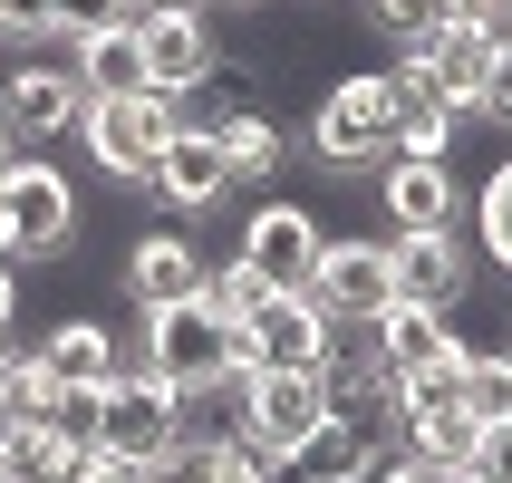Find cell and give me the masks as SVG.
Here are the masks:
<instances>
[{
	"label": "cell",
	"mask_w": 512,
	"mask_h": 483,
	"mask_svg": "<svg viewBox=\"0 0 512 483\" xmlns=\"http://www.w3.org/2000/svg\"><path fill=\"white\" fill-rule=\"evenodd\" d=\"M0 39H58L49 0H0Z\"/></svg>",
	"instance_id": "28"
},
{
	"label": "cell",
	"mask_w": 512,
	"mask_h": 483,
	"mask_svg": "<svg viewBox=\"0 0 512 483\" xmlns=\"http://www.w3.org/2000/svg\"><path fill=\"white\" fill-rule=\"evenodd\" d=\"M387 261H397V300H406V310L455 319L464 290H474V242H464V232H397Z\"/></svg>",
	"instance_id": "10"
},
{
	"label": "cell",
	"mask_w": 512,
	"mask_h": 483,
	"mask_svg": "<svg viewBox=\"0 0 512 483\" xmlns=\"http://www.w3.org/2000/svg\"><path fill=\"white\" fill-rule=\"evenodd\" d=\"M377 348H387V387H464V358H474V339H464L455 319H435V310H387L377 319Z\"/></svg>",
	"instance_id": "9"
},
{
	"label": "cell",
	"mask_w": 512,
	"mask_h": 483,
	"mask_svg": "<svg viewBox=\"0 0 512 483\" xmlns=\"http://www.w3.org/2000/svg\"><path fill=\"white\" fill-rule=\"evenodd\" d=\"M0 435H10V358H0Z\"/></svg>",
	"instance_id": "32"
},
{
	"label": "cell",
	"mask_w": 512,
	"mask_h": 483,
	"mask_svg": "<svg viewBox=\"0 0 512 483\" xmlns=\"http://www.w3.org/2000/svg\"><path fill=\"white\" fill-rule=\"evenodd\" d=\"M39 368L58 377V387H107L116 368H126V348H116V329H97V319H58L49 339L29 348Z\"/></svg>",
	"instance_id": "17"
},
{
	"label": "cell",
	"mask_w": 512,
	"mask_h": 483,
	"mask_svg": "<svg viewBox=\"0 0 512 483\" xmlns=\"http://www.w3.org/2000/svg\"><path fill=\"white\" fill-rule=\"evenodd\" d=\"M87 483H155V464H116V455H97V474Z\"/></svg>",
	"instance_id": "30"
},
{
	"label": "cell",
	"mask_w": 512,
	"mask_h": 483,
	"mask_svg": "<svg viewBox=\"0 0 512 483\" xmlns=\"http://www.w3.org/2000/svg\"><path fill=\"white\" fill-rule=\"evenodd\" d=\"M310 300L329 319H387L397 310V261H387V242L329 232V242H319V271H310Z\"/></svg>",
	"instance_id": "7"
},
{
	"label": "cell",
	"mask_w": 512,
	"mask_h": 483,
	"mask_svg": "<svg viewBox=\"0 0 512 483\" xmlns=\"http://www.w3.org/2000/svg\"><path fill=\"white\" fill-rule=\"evenodd\" d=\"M145 377H165L174 397H203L213 377L242 368V329H232L213 300H174V310H145V348H136Z\"/></svg>",
	"instance_id": "1"
},
{
	"label": "cell",
	"mask_w": 512,
	"mask_h": 483,
	"mask_svg": "<svg viewBox=\"0 0 512 483\" xmlns=\"http://www.w3.org/2000/svg\"><path fill=\"white\" fill-rule=\"evenodd\" d=\"M464 406H474V426H493V416H512V348H474L464 358Z\"/></svg>",
	"instance_id": "22"
},
{
	"label": "cell",
	"mask_w": 512,
	"mask_h": 483,
	"mask_svg": "<svg viewBox=\"0 0 512 483\" xmlns=\"http://www.w3.org/2000/svg\"><path fill=\"white\" fill-rule=\"evenodd\" d=\"M68 78L87 87V97H136L145 87V49H136V20H107V29H87V39H68Z\"/></svg>",
	"instance_id": "18"
},
{
	"label": "cell",
	"mask_w": 512,
	"mask_h": 483,
	"mask_svg": "<svg viewBox=\"0 0 512 483\" xmlns=\"http://www.w3.org/2000/svg\"><path fill=\"white\" fill-rule=\"evenodd\" d=\"M493 49H503L493 29H435V39H426L416 58L435 68L445 107H455V116H474V97H484V78H493Z\"/></svg>",
	"instance_id": "19"
},
{
	"label": "cell",
	"mask_w": 512,
	"mask_h": 483,
	"mask_svg": "<svg viewBox=\"0 0 512 483\" xmlns=\"http://www.w3.org/2000/svg\"><path fill=\"white\" fill-rule=\"evenodd\" d=\"M165 10H203V0H126V20H165Z\"/></svg>",
	"instance_id": "31"
},
{
	"label": "cell",
	"mask_w": 512,
	"mask_h": 483,
	"mask_svg": "<svg viewBox=\"0 0 512 483\" xmlns=\"http://www.w3.org/2000/svg\"><path fill=\"white\" fill-rule=\"evenodd\" d=\"M78 116H87V87L68 68H49V58H29V68L0 78V136H10V155H49Z\"/></svg>",
	"instance_id": "8"
},
{
	"label": "cell",
	"mask_w": 512,
	"mask_h": 483,
	"mask_svg": "<svg viewBox=\"0 0 512 483\" xmlns=\"http://www.w3.org/2000/svg\"><path fill=\"white\" fill-rule=\"evenodd\" d=\"M377 203L397 232H455L464 223V184L455 165H377Z\"/></svg>",
	"instance_id": "15"
},
{
	"label": "cell",
	"mask_w": 512,
	"mask_h": 483,
	"mask_svg": "<svg viewBox=\"0 0 512 483\" xmlns=\"http://www.w3.org/2000/svg\"><path fill=\"white\" fill-rule=\"evenodd\" d=\"M223 10H252V0H223Z\"/></svg>",
	"instance_id": "35"
},
{
	"label": "cell",
	"mask_w": 512,
	"mask_h": 483,
	"mask_svg": "<svg viewBox=\"0 0 512 483\" xmlns=\"http://www.w3.org/2000/svg\"><path fill=\"white\" fill-rule=\"evenodd\" d=\"M319 213L310 203H290V194H271V203H252V223H242V261H252L271 290H310V271H319Z\"/></svg>",
	"instance_id": "11"
},
{
	"label": "cell",
	"mask_w": 512,
	"mask_h": 483,
	"mask_svg": "<svg viewBox=\"0 0 512 483\" xmlns=\"http://www.w3.org/2000/svg\"><path fill=\"white\" fill-rule=\"evenodd\" d=\"M474 252L512 271V155L484 174V194H474Z\"/></svg>",
	"instance_id": "21"
},
{
	"label": "cell",
	"mask_w": 512,
	"mask_h": 483,
	"mask_svg": "<svg viewBox=\"0 0 512 483\" xmlns=\"http://www.w3.org/2000/svg\"><path fill=\"white\" fill-rule=\"evenodd\" d=\"M445 29H503V0H435Z\"/></svg>",
	"instance_id": "29"
},
{
	"label": "cell",
	"mask_w": 512,
	"mask_h": 483,
	"mask_svg": "<svg viewBox=\"0 0 512 483\" xmlns=\"http://www.w3.org/2000/svg\"><path fill=\"white\" fill-rule=\"evenodd\" d=\"M0 232H10V261H58L78 242V184L49 155H10V174H0Z\"/></svg>",
	"instance_id": "5"
},
{
	"label": "cell",
	"mask_w": 512,
	"mask_h": 483,
	"mask_svg": "<svg viewBox=\"0 0 512 483\" xmlns=\"http://www.w3.org/2000/svg\"><path fill=\"white\" fill-rule=\"evenodd\" d=\"M213 145H223V165H232V184H261V174H281V155H290V136L271 126V116H232V126H213Z\"/></svg>",
	"instance_id": "20"
},
{
	"label": "cell",
	"mask_w": 512,
	"mask_h": 483,
	"mask_svg": "<svg viewBox=\"0 0 512 483\" xmlns=\"http://www.w3.org/2000/svg\"><path fill=\"white\" fill-rule=\"evenodd\" d=\"M474 116H493V126H512V39L493 49V78H484V97H474Z\"/></svg>",
	"instance_id": "27"
},
{
	"label": "cell",
	"mask_w": 512,
	"mask_h": 483,
	"mask_svg": "<svg viewBox=\"0 0 512 483\" xmlns=\"http://www.w3.org/2000/svg\"><path fill=\"white\" fill-rule=\"evenodd\" d=\"M368 29H387L397 49H426L445 20H435V0H368Z\"/></svg>",
	"instance_id": "24"
},
{
	"label": "cell",
	"mask_w": 512,
	"mask_h": 483,
	"mask_svg": "<svg viewBox=\"0 0 512 483\" xmlns=\"http://www.w3.org/2000/svg\"><path fill=\"white\" fill-rule=\"evenodd\" d=\"M49 20H58V39H87V29L126 20V0H49Z\"/></svg>",
	"instance_id": "26"
},
{
	"label": "cell",
	"mask_w": 512,
	"mask_h": 483,
	"mask_svg": "<svg viewBox=\"0 0 512 483\" xmlns=\"http://www.w3.org/2000/svg\"><path fill=\"white\" fill-rule=\"evenodd\" d=\"M78 136H87V155H97V174H107L116 194H145L155 155L174 145V97H155V87H136V97H87Z\"/></svg>",
	"instance_id": "3"
},
{
	"label": "cell",
	"mask_w": 512,
	"mask_h": 483,
	"mask_svg": "<svg viewBox=\"0 0 512 483\" xmlns=\"http://www.w3.org/2000/svg\"><path fill=\"white\" fill-rule=\"evenodd\" d=\"M435 483H474V474H464V464H435Z\"/></svg>",
	"instance_id": "33"
},
{
	"label": "cell",
	"mask_w": 512,
	"mask_h": 483,
	"mask_svg": "<svg viewBox=\"0 0 512 483\" xmlns=\"http://www.w3.org/2000/svg\"><path fill=\"white\" fill-rule=\"evenodd\" d=\"M329 426V377L319 368H252L242 387V435H252L271 464H300Z\"/></svg>",
	"instance_id": "6"
},
{
	"label": "cell",
	"mask_w": 512,
	"mask_h": 483,
	"mask_svg": "<svg viewBox=\"0 0 512 483\" xmlns=\"http://www.w3.org/2000/svg\"><path fill=\"white\" fill-rule=\"evenodd\" d=\"M0 174H10V136H0Z\"/></svg>",
	"instance_id": "34"
},
{
	"label": "cell",
	"mask_w": 512,
	"mask_h": 483,
	"mask_svg": "<svg viewBox=\"0 0 512 483\" xmlns=\"http://www.w3.org/2000/svg\"><path fill=\"white\" fill-rule=\"evenodd\" d=\"M319 348H329V310L310 290H271L242 319V368H319Z\"/></svg>",
	"instance_id": "12"
},
{
	"label": "cell",
	"mask_w": 512,
	"mask_h": 483,
	"mask_svg": "<svg viewBox=\"0 0 512 483\" xmlns=\"http://www.w3.org/2000/svg\"><path fill=\"white\" fill-rule=\"evenodd\" d=\"M329 483H358V474H329Z\"/></svg>",
	"instance_id": "37"
},
{
	"label": "cell",
	"mask_w": 512,
	"mask_h": 483,
	"mask_svg": "<svg viewBox=\"0 0 512 483\" xmlns=\"http://www.w3.org/2000/svg\"><path fill=\"white\" fill-rule=\"evenodd\" d=\"M464 474H474V483H512V416L474 426V445H464Z\"/></svg>",
	"instance_id": "25"
},
{
	"label": "cell",
	"mask_w": 512,
	"mask_h": 483,
	"mask_svg": "<svg viewBox=\"0 0 512 483\" xmlns=\"http://www.w3.org/2000/svg\"><path fill=\"white\" fill-rule=\"evenodd\" d=\"M145 194H165L174 213H213V203L232 194L223 145H213V136H194V126H174V145L155 155V174H145Z\"/></svg>",
	"instance_id": "16"
},
{
	"label": "cell",
	"mask_w": 512,
	"mask_h": 483,
	"mask_svg": "<svg viewBox=\"0 0 512 483\" xmlns=\"http://www.w3.org/2000/svg\"><path fill=\"white\" fill-rule=\"evenodd\" d=\"M203 271H213V261H203L184 232H136V242H126V261H116V281H126V300H136V310L203 300Z\"/></svg>",
	"instance_id": "13"
},
{
	"label": "cell",
	"mask_w": 512,
	"mask_h": 483,
	"mask_svg": "<svg viewBox=\"0 0 512 483\" xmlns=\"http://www.w3.org/2000/svg\"><path fill=\"white\" fill-rule=\"evenodd\" d=\"M203 300H213V310H223L232 329H242V319H252L261 300H271V281H261V271H252V261H242V252H223V261H213V271H203Z\"/></svg>",
	"instance_id": "23"
},
{
	"label": "cell",
	"mask_w": 512,
	"mask_h": 483,
	"mask_svg": "<svg viewBox=\"0 0 512 483\" xmlns=\"http://www.w3.org/2000/svg\"><path fill=\"white\" fill-rule=\"evenodd\" d=\"M136 49H145V87L155 97H184V87L213 68V20L203 10H165V20H136Z\"/></svg>",
	"instance_id": "14"
},
{
	"label": "cell",
	"mask_w": 512,
	"mask_h": 483,
	"mask_svg": "<svg viewBox=\"0 0 512 483\" xmlns=\"http://www.w3.org/2000/svg\"><path fill=\"white\" fill-rule=\"evenodd\" d=\"M184 435H194V416H184V397H174L165 377H145V368H116L107 377V397H97V455L165 464Z\"/></svg>",
	"instance_id": "4"
},
{
	"label": "cell",
	"mask_w": 512,
	"mask_h": 483,
	"mask_svg": "<svg viewBox=\"0 0 512 483\" xmlns=\"http://www.w3.org/2000/svg\"><path fill=\"white\" fill-rule=\"evenodd\" d=\"M503 29H512V0H503Z\"/></svg>",
	"instance_id": "36"
},
{
	"label": "cell",
	"mask_w": 512,
	"mask_h": 483,
	"mask_svg": "<svg viewBox=\"0 0 512 483\" xmlns=\"http://www.w3.org/2000/svg\"><path fill=\"white\" fill-rule=\"evenodd\" d=\"M397 87H387V68H348V78L319 87V116H310V145L319 165H339L348 184H358V165H387V136H397Z\"/></svg>",
	"instance_id": "2"
}]
</instances>
